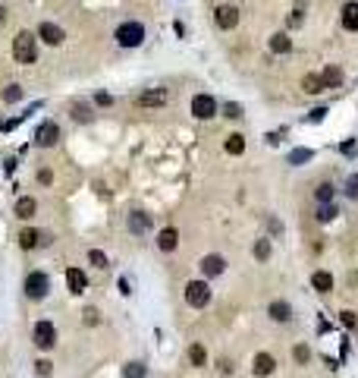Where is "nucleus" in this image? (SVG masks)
Returning <instances> with one entry per match:
<instances>
[{
  "label": "nucleus",
  "mask_w": 358,
  "mask_h": 378,
  "mask_svg": "<svg viewBox=\"0 0 358 378\" xmlns=\"http://www.w3.org/2000/svg\"><path fill=\"white\" fill-rule=\"evenodd\" d=\"M13 60L19 66H32L38 63V35L32 32H19L13 38Z\"/></svg>",
  "instance_id": "1"
},
{
  "label": "nucleus",
  "mask_w": 358,
  "mask_h": 378,
  "mask_svg": "<svg viewBox=\"0 0 358 378\" xmlns=\"http://www.w3.org/2000/svg\"><path fill=\"white\" fill-rule=\"evenodd\" d=\"M145 22H139V19H126V22H120L117 26V32H113V38H117V44L120 47H139V44H145Z\"/></svg>",
  "instance_id": "2"
},
{
  "label": "nucleus",
  "mask_w": 358,
  "mask_h": 378,
  "mask_svg": "<svg viewBox=\"0 0 358 378\" xmlns=\"http://www.w3.org/2000/svg\"><path fill=\"white\" fill-rule=\"evenodd\" d=\"M22 290H25V296H29V299L41 303V299L50 293V278H47L44 271H29V274H25V281H22Z\"/></svg>",
  "instance_id": "3"
},
{
  "label": "nucleus",
  "mask_w": 358,
  "mask_h": 378,
  "mask_svg": "<svg viewBox=\"0 0 358 378\" xmlns=\"http://www.w3.org/2000/svg\"><path fill=\"white\" fill-rule=\"evenodd\" d=\"M32 344H35L38 350H44V353L57 347V328H53L50 318L35 321V328H32Z\"/></svg>",
  "instance_id": "4"
},
{
  "label": "nucleus",
  "mask_w": 358,
  "mask_h": 378,
  "mask_svg": "<svg viewBox=\"0 0 358 378\" xmlns=\"http://www.w3.org/2000/svg\"><path fill=\"white\" fill-rule=\"evenodd\" d=\"M35 145L38 148H53L57 142H60V123H53V120H41L35 126Z\"/></svg>",
  "instance_id": "5"
},
{
  "label": "nucleus",
  "mask_w": 358,
  "mask_h": 378,
  "mask_svg": "<svg viewBox=\"0 0 358 378\" xmlns=\"http://www.w3.org/2000/svg\"><path fill=\"white\" fill-rule=\"evenodd\" d=\"M185 303L192 306V309H204V306L211 303V287H207V281H188L185 284Z\"/></svg>",
  "instance_id": "6"
},
{
  "label": "nucleus",
  "mask_w": 358,
  "mask_h": 378,
  "mask_svg": "<svg viewBox=\"0 0 358 378\" xmlns=\"http://www.w3.org/2000/svg\"><path fill=\"white\" fill-rule=\"evenodd\" d=\"M217 98L214 95H195L192 98V117L195 120H211V117H217Z\"/></svg>",
  "instance_id": "7"
},
{
  "label": "nucleus",
  "mask_w": 358,
  "mask_h": 378,
  "mask_svg": "<svg viewBox=\"0 0 358 378\" xmlns=\"http://www.w3.org/2000/svg\"><path fill=\"white\" fill-rule=\"evenodd\" d=\"M35 35H38V41H44L47 47H60V44H63V38H66V32H63L60 26H57V22H41Z\"/></svg>",
  "instance_id": "8"
},
{
  "label": "nucleus",
  "mask_w": 358,
  "mask_h": 378,
  "mask_svg": "<svg viewBox=\"0 0 358 378\" xmlns=\"http://www.w3.org/2000/svg\"><path fill=\"white\" fill-rule=\"evenodd\" d=\"M66 287H69V293H75V296H82V293L88 290V274L82 271V268H75V265H69V268H66Z\"/></svg>",
  "instance_id": "9"
},
{
  "label": "nucleus",
  "mask_w": 358,
  "mask_h": 378,
  "mask_svg": "<svg viewBox=\"0 0 358 378\" xmlns=\"http://www.w3.org/2000/svg\"><path fill=\"white\" fill-rule=\"evenodd\" d=\"M167 101H170L167 88H148V92H142L135 98V107H163Z\"/></svg>",
  "instance_id": "10"
},
{
  "label": "nucleus",
  "mask_w": 358,
  "mask_h": 378,
  "mask_svg": "<svg viewBox=\"0 0 358 378\" xmlns=\"http://www.w3.org/2000/svg\"><path fill=\"white\" fill-rule=\"evenodd\" d=\"M214 22H217V29H223V32H230V29H236L239 26V10L236 7H217L214 10Z\"/></svg>",
  "instance_id": "11"
},
{
  "label": "nucleus",
  "mask_w": 358,
  "mask_h": 378,
  "mask_svg": "<svg viewBox=\"0 0 358 378\" xmlns=\"http://www.w3.org/2000/svg\"><path fill=\"white\" fill-rule=\"evenodd\" d=\"M13 214L19 221H32L38 214V199H35V195H19L16 205H13Z\"/></svg>",
  "instance_id": "12"
},
{
  "label": "nucleus",
  "mask_w": 358,
  "mask_h": 378,
  "mask_svg": "<svg viewBox=\"0 0 358 378\" xmlns=\"http://www.w3.org/2000/svg\"><path fill=\"white\" fill-rule=\"evenodd\" d=\"M198 268H201V274H204V278H220V274L226 271V259L214 252V256H204Z\"/></svg>",
  "instance_id": "13"
},
{
  "label": "nucleus",
  "mask_w": 358,
  "mask_h": 378,
  "mask_svg": "<svg viewBox=\"0 0 358 378\" xmlns=\"http://www.w3.org/2000/svg\"><path fill=\"white\" fill-rule=\"evenodd\" d=\"M126 227H129V233H135V237H145V233L151 230V214H145V211H132L129 221H126Z\"/></svg>",
  "instance_id": "14"
},
{
  "label": "nucleus",
  "mask_w": 358,
  "mask_h": 378,
  "mask_svg": "<svg viewBox=\"0 0 358 378\" xmlns=\"http://www.w3.org/2000/svg\"><path fill=\"white\" fill-rule=\"evenodd\" d=\"M179 246V230L176 227H163L160 233H157V249L160 252H173Z\"/></svg>",
  "instance_id": "15"
},
{
  "label": "nucleus",
  "mask_w": 358,
  "mask_h": 378,
  "mask_svg": "<svg viewBox=\"0 0 358 378\" xmlns=\"http://www.w3.org/2000/svg\"><path fill=\"white\" fill-rule=\"evenodd\" d=\"M19 249H25V252H32V249H38L41 246V230H35V227H25V230H19Z\"/></svg>",
  "instance_id": "16"
},
{
  "label": "nucleus",
  "mask_w": 358,
  "mask_h": 378,
  "mask_svg": "<svg viewBox=\"0 0 358 378\" xmlns=\"http://www.w3.org/2000/svg\"><path fill=\"white\" fill-rule=\"evenodd\" d=\"M252 369H255L258 378H267V375L277 369V359H273L270 353H258V356H255V363H252Z\"/></svg>",
  "instance_id": "17"
},
{
  "label": "nucleus",
  "mask_w": 358,
  "mask_h": 378,
  "mask_svg": "<svg viewBox=\"0 0 358 378\" xmlns=\"http://www.w3.org/2000/svg\"><path fill=\"white\" fill-rule=\"evenodd\" d=\"M267 315H270L273 321H289V318H292V306H289L286 299H273V303L267 306Z\"/></svg>",
  "instance_id": "18"
},
{
  "label": "nucleus",
  "mask_w": 358,
  "mask_h": 378,
  "mask_svg": "<svg viewBox=\"0 0 358 378\" xmlns=\"http://www.w3.org/2000/svg\"><path fill=\"white\" fill-rule=\"evenodd\" d=\"M72 120L75 123H91L94 120V111H91V104H85V101H72Z\"/></svg>",
  "instance_id": "19"
},
{
  "label": "nucleus",
  "mask_w": 358,
  "mask_h": 378,
  "mask_svg": "<svg viewBox=\"0 0 358 378\" xmlns=\"http://www.w3.org/2000/svg\"><path fill=\"white\" fill-rule=\"evenodd\" d=\"M343 26L349 32H358V0H349L343 7Z\"/></svg>",
  "instance_id": "20"
},
{
  "label": "nucleus",
  "mask_w": 358,
  "mask_h": 378,
  "mask_svg": "<svg viewBox=\"0 0 358 378\" xmlns=\"http://www.w3.org/2000/svg\"><path fill=\"white\" fill-rule=\"evenodd\" d=\"M270 51H273V54H289V51H292V38H289L286 32L270 35Z\"/></svg>",
  "instance_id": "21"
},
{
  "label": "nucleus",
  "mask_w": 358,
  "mask_h": 378,
  "mask_svg": "<svg viewBox=\"0 0 358 378\" xmlns=\"http://www.w3.org/2000/svg\"><path fill=\"white\" fill-rule=\"evenodd\" d=\"M311 287L317 293H330L333 290V274H327V271H314L311 274Z\"/></svg>",
  "instance_id": "22"
},
{
  "label": "nucleus",
  "mask_w": 358,
  "mask_h": 378,
  "mask_svg": "<svg viewBox=\"0 0 358 378\" xmlns=\"http://www.w3.org/2000/svg\"><path fill=\"white\" fill-rule=\"evenodd\" d=\"M320 79H324V88H339V85H343V69H339V66H327L324 73H320Z\"/></svg>",
  "instance_id": "23"
},
{
  "label": "nucleus",
  "mask_w": 358,
  "mask_h": 378,
  "mask_svg": "<svg viewBox=\"0 0 358 378\" xmlns=\"http://www.w3.org/2000/svg\"><path fill=\"white\" fill-rule=\"evenodd\" d=\"M301 88H305L308 95H320V92H324V79H320V73H308L305 79H301Z\"/></svg>",
  "instance_id": "24"
},
{
  "label": "nucleus",
  "mask_w": 358,
  "mask_h": 378,
  "mask_svg": "<svg viewBox=\"0 0 358 378\" xmlns=\"http://www.w3.org/2000/svg\"><path fill=\"white\" fill-rule=\"evenodd\" d=\"M223 148H226V155H242V152H245V136H242V133H233L230 139H226Z\"/></svg>",
  "instance_id": "25"
},
{
  "label": "nucleus",
  "mask_w": 358,
  "mask_h": 378,
  "mask_svg": "<svg viewBox=\"0 0 358 378\" xmlns=\"http://www.w3.org/2000/svg\"><path fill=\"white\" fill-rule=\"evenodd\" d=\"M88 265H91V268H98V271H104V268L110 265V259L104 256L101 249H88Z\"/></svg>",
  "instance_id": "26"
},
{
  "label": "nucleus",
  "mask_w": 358,
  "mask_h": 378,
  "mask_svg": "<svg viewBox=\"0 0 358 378\" xmlns=\"http://www.w3.org/2000/svg\"><path fill=\"white\" fill-rule=\"evenodd\" d=\"M188 363H192V366H204L207 363V350L201 344H192V347H188Z\"/></svg>",
  "instance_id": "27"
},
{
  "label": "nucleus",
  "mask_w": 358,
  "mask_h": 378,
  "mask_svg": "<svg viewBox=\"0 0 358 378\" xmlns=\"http://www.w3.org/2000/svg\"><path fill=\"white\" fill-rule=\"evenodd\" d=\"M22 95H25V92H22V85H16V82H10V85L4 88V101H7V104L22 101Z\"/></svg>",
  "instance_id": "28"
},
{
  "label": "nucleus",
  "mask_w": 358,
  "mask_h": 378,
  "mask_svg": "<svg viewBox=\"0 0 358 378\" xmlns=\"http://www.w3.org/2000/svg\"><path fill=\"white\" fill-rule=\"evenodd\" d=\"M255 259L258 262H267L270 259V240H258L255 243Z\"/></svg>",
  "instance_id": "29"
},
{
  "label": "nucleus",
  "mask_w": 358,
  "mask_h": 378,
  "mask_svg": "<svg viewBox=\"0 0 358 378\" xmlns=\"http://www.w3.org/2000/svg\"><path fill=\"white\" fill-rule=\"evenodd\" d=\"M311 158H314L311 148H295V152L289 155V164H305V161H311Z\"/></svg>",
  "instance_id": "30"
},
{
  "label": "nucleus",
  "mask_w": 358,
  "mask_h": 378,
  "mask_svg": "<svg viewBox=\"0 0 358 378\" xmlns=\"http://www.w3.org/2000/svg\"><path fill=\"white\" fill-rule=\"evenodd\" d=\"M123 378H145V366L142 363H126Z\"/></svg>",
  "instance_id": "31"
},
{
  "label": "nucleus",
  "mask_w": 358,
  "mask_h": 378,
  "mask_svg": "<svg viewBox=\"0 0 358 378\" xmlns=\"http://www.w3.org/2000/svg\"><path fill=\"white\" fill-rule=\"evenodd\" d=\"M35 372L41 375V378H50V375H53V363H50V359H38V363H35Z\"/></svg>",
  "instance_id": "32"
},
{
  "label": "nucleus",
  "mask_w": 358,
  "mask_h": 378,
  "mask_svg": "<svg viewBox=\"0 0 358 378\" xmlns=\"http://www.w3.org/2000/svg\"><path fill=\"white\" fill-rule=\"evenodd\" d=\"M339 321H343V328H358V315L352 309H343L339 312Z\"/></svg>",
  "instance_id": "33"
},
{
  "label": "nucleus",
  "mask_w": 358,
  "mask_h": 378,
  "mask_svg": "<svg viewBox=\"0 0 358 378\" xmlns=\"http://www.w3.org/2000/svg\"><path fill=\"white\" fill-rule=\"evenodd\" d=\"M333 218H336V208H333V205L324 202V205L317 208V221H333Z\"/></svg>",
  "instance_id": "34"
},
{
  "label": "nucleus",
  "mask_w": 358,
  "mask_h": 378,
  "mask_svg": "<svg viewBox=\"0 0 358 378\" xmlns=\"http://www.w3.org/2000/svg\"><path fill=\"white\" fill-rule=\"evenodd\" d=\"M223 117L239 120V117H242V107H239V104H233V101H230V104H223Z\"/></svg>",
  "instance_id": "35"
},
{
  "label": "nucleus",
  "mask_w": 358,
  "mask_h": 378,
  "mask_svg": "<svg viewBox=\"0 0 358 378\" xmlns=\"http://www.w3.org/2000/svg\"><path fill=\"white\" fill-rule=\"evenodd\" d=\"M314 195H317V202H330V199H333V186H330V183L317 186V192H314Z\"/></svg>",
  "instance_id": "36"
},
{
  "label": "nucleus",
  "mask_w": 358,
  "mask_h": 378,
  "mask_svg": "<svg viewBox=\"0 0 358 378\" xmlns=\"http://www.w3.org/2000/svg\"><path fill=\"white\" fill-rule=\"evenodd\" d=\"M292 356H295V363H301V366H305V363H308V356H311V353H308V347H305V344H298V347L292 350Z\"/></svg>",
  "instance_id": "37"
},
{
  "label": "nucleus",
  "mask_w": 358,
  "mask_h": 378,
  "mask_svg": "<svg viewBox=\"0 0 358 378\" xmlns=\"http://www.w3.org/2000/svg\"><path fill=\"white\" fill-rule=\"evenodd\" d=\"M301 10H305V7L298 4V7L289 13V19H286V22H289V29H298V26H301Z\"/></svg>",
  "instance_id": "38"
},
{
  "label": "nucleus",
  "mask_w": 358,
  "mask_h": 378,
  "mask_svg": "<svg viewBox=\"0 0 358 378\" xmlns=\"http://www.w3.org/2000/svg\"><path fill=\"white\" fill-rule=\"evenodd\" d=\"M94 104H98V107H113V95L98 92V95H94Z\"/></svg>",
  "instance_id": "39"
},
{
  "label": "nucleus",
  "mask_w": 358,
  "mask_h": 378,
  "mask_svg": "<svg viewBox=\"0 0 358 378\" xmlns=\"http://www.w3.org/2000/svg\"><path fill=\"white\" fill-rule=\"evenodd\" d=\"M38 183H41V186H50L53 183V173L44 167V170H38Z\"/></svg>",
  "instance_id": "40"
},
{
  "label": "nucleus",
  "mask_w": 358,
  "mask_h": 378,
  "mask_svg": "<svg viewBox=\"0 0 358 378\" xmlns=\"http://www.w3.org/2000/svg\"><path fill=\"white\" fill-rule=\"evenodd\" d=\"M324 117H327V107H314V111L308 114V120H311V123H320Z\"/></svg>",
  "instance_id": "41"
},
{
  "label": "nucleus",
  "mask_w": 358,
  "mask_h": 378,
  "mask_svg": "<svg viewBox=\"0 0 358 378\" xmlns=\"http://www.w3.org/2000/svg\"><path fill=\"white\" fill-rule=\"evenodd\" d=\"M346 192H349V199H358V173L349 177V189H346Z\"/></svg>",
  "instance_id": "42"
},
{
  "label": "nucleus",
  "mask_w": 358,
  "mask_h": 378,
  "mask_svg": "<svg viewBox=\"0 0 358 378\" xmlns=\"http://www.w3.org/2000/svg\"><path fill=\"white\" fill-rule=\"evenodd\" d=\"M82 315H85V321H88V325H98V309H85Z\"/></svg>",
  "instance_id": "43"
},
{
  "label": "nucleus",
  "mask_w": 358,
  "mask_h": 378,
  "mask_svg": "<svg viewBox=\"0 0 358 378\" xmlns=\"http://www.w3.org/2000/svg\"><path fill=\"white\" fill-rule=\"evenodd\" d=\"M4 170H7V177L16 170V161H13V158H7V161H4Z\"/></svg>",
  "instance_id": "44"
},
{
  "label": "nucleus",
  "mask_w": 358,
  "mask_h": 378,
  "mask_svg": "<svg viewBox=\"0 0 358 378\" xmlns=\"http://www.w3.org/2000/svg\"><path fill=\"white\" fill-rule=\"evenodd\" d=\"M339 148H343V155H352V152H355V145H352V142H343Z\"/></svg>",
  "instance_id": "45"
},
{
  "label": "nucleus",
  "mask_w": 358,
  "mask_h": 378,
  "mask_svg": "<svg viewBox=\"0 0 358 378\" xmlns=\"http://www.w3.org/2000/svg\"><path fill=\"white\" fill-rule=\"evenodd\" d=\"M120 290H123V293H126V296H129V293H132V290H129V281H126V278H120Z\"/></svg>",
  "instance_id": "46"
},
{
  "label": "nucleus",
  "mask_w": 358,
  "mask_h": 378,
  "mask_svg": "<svg viewBox=\"0 0 358 378\" xmlns=\"http://www.w3.org/2000/svg\"><path fill=\"white\" fill-rule=\"evenodd\" d=\"M4 13H7V10H4V7H0V26H4V19H7V16H4Z\"/></svg>",
  "instance_id": "47"
}]
</instances>
